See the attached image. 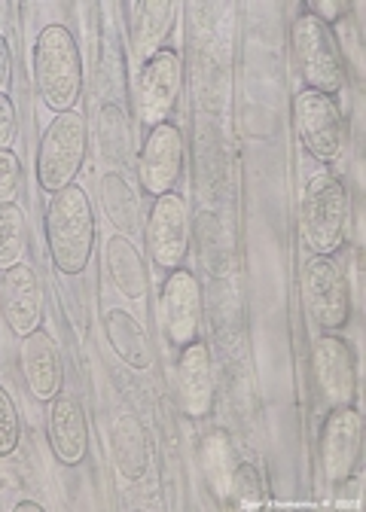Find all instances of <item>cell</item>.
I'll list each match as a JSON object with an SVG mask.
<instances>
[{"label":"cell","instance_id":"obj_1","mask_svg":"<svg viewBox=\"0 0 366 512\" xmlns=\"http://www.w3.org/2000/svg\"><path fill=\"white\" fill-rule=\"evenodd\" d=\"M43 229L52 266L68 278L83 275L95 250V208L89 202V192L80 183L52 192Z\"/></svg>","mask_w":366,"mask_h":512},{"label":"cell","instance_id":"obj_2","mask_svg":"<svg viewBox=\"0 0 366 512\" xmlns=\"http://www.w3.org/2000/svg\"><path fill=\"white\" fill-rule=\"evenodd\" d=\"M31 71L40 101L55 110H77L83 95V55L77 37L65 25H46L31 52Z\"/></svg>","mask_w":366,"mask_h":512},{"label":"cell","instance_id":"obj_3","mask_svg":"<svg viewBox=\"0 0 366 512\" xmlns=\"http://www.w3.org/2000/svg\"><path fill=\"white\" fill-rule=\"evenodd\" d=\"M348 223H351L348 186L327 171L309 177L302 192V211H299V229L305 247L315 256L339 253L348 238Z\"/></svg>","mask_w":366,"mask_h":512},{"label":"cell","instance_id":"obj_4","mask_svg":"<svg viewBox=\"0 0 366 512\" xmlns=\"http://www.w3.org/2000/svg\"><path fill=\"white\" fill-rule=\"evenodd\" d=\"M89 150V128L80 110L55 113L43 128V138L37 147L34 174L43 192H61L65 186L77 183Z\"/></svg>","mask_w":366,"mask_h":512},{"label":"cell","instance_id":"obj_5","mask_svg":"<svg viewBox=\"0 0 366 512\" xmlns=\"http://www.w3.org/2000/svg\"><path fill=\"white\" fill-rule=\"evenodd\" d=\"M290 46H293V61L299 68L305 89L321 92L327 98L342 95L348 74H345V61H342L333 28L318 22L312 13H299L290 28Z\"/></svg>","mask_w":366,"mask_h":512},{"label":"cell","instance_id":"obj_6","mask_svg":"<svg viewBox=\"0 0 366 512\" xmlns=\"http://www.w3.org/2000/svg\"><path fill=\"white\" fill-rule=\"evenodd\" d=\"M302 299L324 333H342L351 320V287L330 256H315L302 272Z\"/></svg>","mask_w":366,"mask_h":512},{"label":"cell","instance_id":"obj_7","mask_svg":"<svg viewBox=\"0 0 366 512\" xmlns=\"http://www.w3.org/2000/svg\"><path fill=\"white\" fill-rule=\"evenodd\" d=\"M147 256L165 272H174L183 266L190 253V238H193V217L190 208L177 192L153 199V208L147 214Z\"/></svg>","mask_w":366,"mask_h":512},{"label":"cell","instance_id":"obj_8","mask_svg":"<svg viewBox=\"0 0 366 512\" xmlns=\"http://www.w3.org/2000/svg\"><path fill=\"white\" fill-rule=\"evenodd\" d=\"M293 125H296V135L305 153L318 159L321 165H330L342 156V116H339L336 98H327L312 89L296 92Z\"/></svg>","mask_w":366,"mask_h":512},{"label":"cell","instance_id":"obj_9","mask_svg":"<svg viewBox=\"0 0 366 512\" xmlns=\"http://www.w3.org/2000/svg\"><path fill=\"white\" fill-rule=\"evenodd\" d=\"M183 92V61L174 49H159L141 64L135 104L147 128L171 122V113Z\"/></svg>","mask_w":366,"mask_h":512},{"label":"cell","instance_id":"obj_10","mask_svg":"<svg viewBox=\"0 0 366 512\" xmlns=\"http://www.w3.org/2000/svg\"><path fill=\"white\" fill-rule=\"evenodd\" d=\"M183 162H187V144H183L180 128L174 122H162L150 128L138 159L141 189L150 199L168 196L183 177Z\"/></svg>","mask_w":366,"mask_h":512},{"label":"cell","instance_id":"obj_11","mask_svg":"<svg viewBox=\"0 0 366 512\" xmlns=\"http://www.w3.org/2000/svg\"><path fill=\"white\" fill-rule=\"evenodd\" d=\"M363 448V418L354 406H336L321 430V470L333 485H345Z\"/></svg>","mask_w":366,"mask_h":512},{"label":"cell","instance_id":"obj_12","mask_svg":"<svg viewBox=\"0 0 366 512\" xmlns=\"http://www.w3.org/2000/svg\"><path fill=\"white\" fill-rule=\"evenodd\" d=\"M162 317H165V336L174 348H183L199 339V320H202V287L190 269L168 272L162 284Z\"/></svg>","mask_w":366,"mask_h":512},{"label":"cell","instance_id":"obj_13","mask_svg":"<svg viewBox=\"0 0 366 512\" xmlns=\"http://www.w3.org/2000/svg\"><path fill=\"white\" fill-rule=\"evenodd\" d=\"M315 375L324 400L336 406H354L357 397V357L339 333L315 339Z\"/></svg>","mask_w":366,"mask_h":512},{"label":"cell","instance_id":"obj_14","mask_svg":"<svg viewBox=\"0 0 366 512\" xmlns=\"http://www.w3.org/2000/svg\"><path fill=\"white\" fill-rule=\"evenodd\" d=\"M19 363L28 391L37 403H52L61 394L65 384V366H61V351L58 342L49 330L37 327L28 336H22L19 348Z\"/></svg>","mask_w":366,"mask_h":512},{"label":"cell","instance_id":"obj_15","mask_svg":"<svg viewBox=\"0 0 366 512\" xmlns=\"http://www.w3.org/2000/svg\"><path fill=\"white\" fill-rule=\"evenodd\" d=\"M0 314H4L7 327L19 339L40 327L43 287H40L37 272L28 263L4 269V278H0Z\"/></svg>","mask_w":366,"mask_h":512},{"label":"cell","instance_id":"obj_16","mask_svg":"<svg viewBox=\"0 0 366 512\" xmlns=\"http://www.w3.org/2000/svg\"><path fill=\"white\" fill-rule=\"evenodd\" d=\"M177 397L180 409L190 418H205L214 409L217 381H214V363L205 342H190L180 348L177 357Z\"/></svg>","mask_w":366,"mask_h":512},{"label":"cell","instance_id":"obj_17","mask_svg":"<svg viewBox=\"0 0 366 512\" xmlns=\"http://www.w3.org/2000/svg\"><path fill=\"white\" fill-rule=\"evenodd\" d=\"M49 448L58 464L77 467L89 455V421L77 397L58 394L49 406Z\"/></svg>","mask_w":366,"mask_h":512},{"label":"cell","instance_id":"obj_18","mask_svg":"<svg viewBox=\"0 0 366 512\" xmlns=\"http://www.w3.org/2000/svg\"><path fill=\"white\" fill-rule=\"evenodd\" d=\"M174 19H177V7L171 0H141V4H132L129 43L138 61H147L150 55L165 49L162 43L168 40Z\"/></svg>","mask_w":366,"mask_h":512},{"label":"cell","instance_id":"obj_19","mask_svg":"<svg viewBox=\"0 0 366 512\" xmlns=\"http://www.w3.org/2000/svg\"><path fill=\"white\" fill-rule=\"evenodd\" d=\"M104 336H107L113 354L122 363H126V366H132L138 372L150 369V363H153L150 336H147L144 324H141V320L132 311H126V308H110L104 314Z\"/></svg>","mask_w":366,"mask_h":512},{"label":"cell","instance_id":"obj_20","mask_svg":"<svg viewBox=\"0 0 366 512\" xmlns=\"http://www.w3.org/2000/svg\"><path fill=\"white\" fill-rule=\"evenodd\" d=\"M104 253H107V272H110L113 287H116L122 296H126V299H132V302L144 299L147 290H150V275H147L144 256H141V250L132 244V238L119 235V232L110 235Z\"/></svg>","mask_w":366,"mask_h":512},{"label":"cell","instance_id":"obj_21","mask_svg":"<svg viewBox=\"0 0 366 512\" xmlns=\"http://www.w3.org/2000/svg\"><path fill=\"white\" fill-rule=\"evenodd\" d=\"M113 461L119 476L138 482L150 470V439L147 427L135 415H119L113 427Z\"/></svg>","mask_w":366,"mask_h":512},{"label":"cell","instance_id":"obj_22","mask_svg":"<svg viewBox=\"0 0 366 512\" xmlns=\"http://www.w3.org/2000/svg\"><path fill=\"white\" fill-rule=\"evenodd\" d=\"M101 208L107 214V220L113 223V229L119 235H135L141 226V208H138V196L132 192L129 180L110 171L101 177Z\"/></svg>","mask_w":366,"mask_h":512},{"label":"cell","instance_id":"obj_23","mask_svg":"<svg viewBox=\"0 0 366 512\" xmlns=\"http://www.w3.org/2000/svg\"><path fill=\"white\" fill-rule=\"evenodd\" d=\"M28 250V220L19 202L0 205V272L25 263Z\"/></svg>","mask_w":366,"mask_h":512},{"label":"cell","instance_id":"obj_24","mask_svg":"<svg viewBox=\"0 0 366 512\" xmlns=\"http://www.w3.org/2000/svg\"><path fill=\"white\" fill-rule=\"evenodd\" d=\"M129 150V122L116 104L101 110V153L107 162H122Z\"/></svg>","mask_w":366,"mask_h":512},{"label":"cell","instance_id":"obj_25","mask_svg":"<svg viewBox=\"0 0 366 512\" xmlns=\"http://www.w3.org/2000/svg\"><path fill=\"white\" fill-rule=\"evenodd\" d=\"M241 506L248 509H257L266 503V482H263V473L248 464V461H238L229 473V488H226Z\"/></svg>","mask_w":366,"mask_h":512},{"label":"cell","instance_id":"obj_26","mask_svg":"<svg viewBox=\"0 0 366 512\" xmlns=\"http://www.w3.org/2000/svg\"><path fill=\"white\" fill-rule=\"evenodd\" d=\"M205 476H208V482H211V488H214V494H226V488H229V473H232V467H229V442H226V436L223 433H214L208 442H205Z\"/></svg>","mask_w":366,"mask_h":512},{"label":"cell","instance_id":"obj_27","mask_svg":"<svg viewBox=\"0 0 366 512\" xmlns=\"http://www.w3.org/2000/svg\"><path fill=\"white\" fill-rule=\"evenodd\" d=\"M22 439V421L19 409L7 388H0V458H10Z\"/></svg>","mask_w":366,"mask_h":512},{"label":"cell","instance_id":"obj_28","mask_svg":"<svg viewBox=\"0 0 366 512\" xmlns=\"http://www.w3.org/2000/svg\"><path fill=\"white\" fill-rule=\"evenodd\" d=\"M22 189V162L13 150H0V205H13Z\"/></svg>","mask_w":366,"mask_h":512},{"label":"cell","instance_id":"obj_29","mask_svg":"<svg viewBox=\"0 0 366 512\" xmlns=\"http://www.w3.org/2000/svg\"><path fill=\"white\" fill-rule=\"evenodd\" d=\"M19 135V116L10 95H0V150H13Z\"/></svg>","mask_w":366,"mask_h":512},{"label":"cell","instance_id":"obj_30","mask_svg":"<svg viewBox=\"0 0 366 512\" xmlns=\"http://www.w3.org/2000/svg\"><path fill=\"white\" fill-rule=\"evenodd\" d=\"M10 83H13V49L10 40L0 34V95H10Z\"/></svg>","mask_w":366,"mask_h":512},{"label":"cell","instance_id":"obj_31","mask_svg":"<svg viewBox=\"0 0 366 512\" xmlns=\"http://www.w3.org/2000/svg\"><path fill=\"white\" fill-rule=\"evenodd\" d=\"M305 10H312V16L330 28L333 22H339L345 16L348 4H339V0H336V4H324V0H318V4H305Z\"/></svg>","mask_w":366,"mask_h":512},{"label":"cell","instance_id":"obj_32","mask_svg":"<svg viewBox=\"0 0 366 512\" xmlns=\"http://www.w3.org/2000/svg\"><path fill=\"white\" fill-rule=\"evenodd\" d=\"M13 512H43V506L34 503V500H19V503L13 506Z\"/></svg>","mask_w":366,"mask_h":512}]
</instances>
